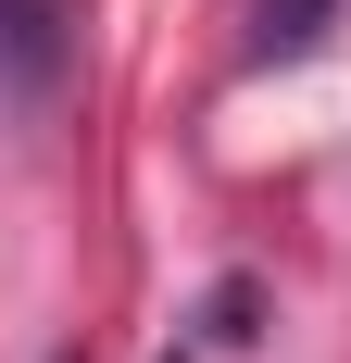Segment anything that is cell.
I'll return each instance as SVG.
<instances>
[{
    "label": "cell",
    "instance_id": "obj_2",
    "mask_svg": "<svg viewBox=\"0 0 351 363\" xmlns=\"http://www.w3.org/2000/svg\"><path fill=\"white\" fill-rule=\"evenodd\" d=\"M326 13H339V0H264V13H251V63H301L326 38Z\"/></svg>",
    "mask_w": 351,
    "mask_h": 363
},
{
    "label": "cell",
    "instance_id": "obj_1",
    "mask_svg": "<svg viewBox=\"0 0 351 363\" xmlns=\"http://www.w3.org/2000/svg\"><path fill=\"white\" fill-rule=\"evenodd\" d=\"M0 63L26 88H50L63 75V0H0Z\"/></svg>",
    "mask_w": 351,
    "mask_h": 363
}]
</instances>
